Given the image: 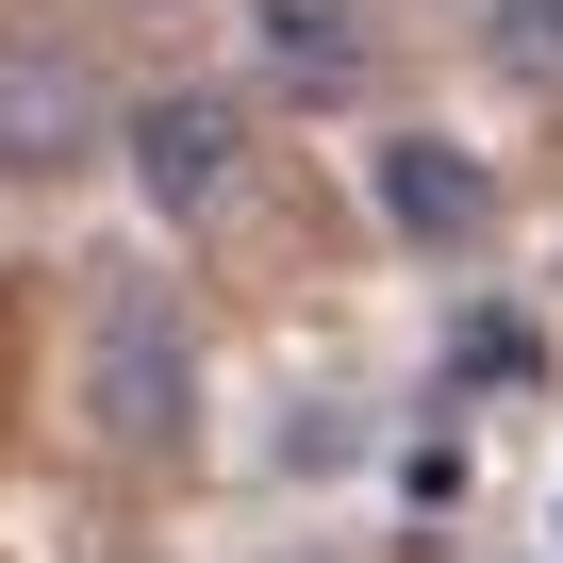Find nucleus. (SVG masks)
Listing matches in <instances>:
<instances>
[{
	"mask_svg": "<svg viewBox=\"0 0 563 563\" xmlns=\"http://www.w3.org/2000/svg\"><path fill=\"white\" fill-rule=\"evenodd\" d=\"M84 415H100V448H133V464H166V448L199 431V349H183V316L150 299V282H117L100 332H84Z\"/></svg>",
	"mask_w": 563,
	"mask_h": 563,
	"instance_id": "obj_1",
	"label": "nucleus"
},
{
	"mask_svg": "<svg viewBox=\"0 0 563 563\" xmlns=\"http://www.w3.org/2000/svg\"><path fill=\"white\" fill-rule=\"evenodd\" d=\"M117 150H133L150 216H232V183H249V117H232L216 84H150V100L117 117Z\"/></svg>",
	"mask_w": 563,
	"mask_h": 563,
	"instance_id": "obj_2",
	"label": "nucleus"
},
{
	"mask_svg": "<svg viewBox=\"0 0 563 563\" xmlns=\"http://www.w3.org/2000/svg\"><path fill=\"white\" fill-rule=\"evenodd\" d=\"M84 150H100V84H84V51H67V34H0V166L51 183V166H84Z\"/></svg>",
	"mask_w": 563,
	"mask_h": 563,
	"instance_id": "obj_3",
	"label": "nucleus"
},
{
	"mask_svg": "<svg viewBox=\"0 0 563 563\" xmlns=\"http://www.w3.org/2000/svg\"><path fill=\"white\" fill-rule=\"evenodd\" d=\"M365 183H382V216H398L415 249H481V216H497L481 150H448V133H382V150H365Z\"/></svg>",
	"mask_w": 563,
	"mask_h": 563,
	"instance_id": "obj_4",
	"label": "nucleus"
},
{
	"mask_svg": "<svg viewBox=\"0 0 563 563\" xmlns=\"http://www.w3.org/2000/svg\"><path fill=\"white\" fill-rule=\"evenodd\" d=\"M265 18V67L299 84V100H349V67H365V18L349 0H249Z\"/></svg>",
	"mask_w": 563,
	"mask_h": 563,
	"instance_id": "obj_5",
	"label": "nucleus"
},
{
	"mask_svg": "<svg viewBox=\"0 0 563 563\" xmlns=\"http://www.w3.org/2000/svg\"><path fill=\"white\" fill-rule=\"evenodd\" d=\"M497 51H514L530 84H563V0H497Z\"/></svg>",
	"mask_w": 563,
	"mask_h": 563,
	"instance_id": "obj_6",
	"label": "nucleus"
}]
</instances>
